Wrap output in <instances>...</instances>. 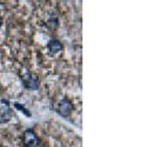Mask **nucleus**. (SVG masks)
<instances>
[{
	"instance_id": "obj_7",
	"label": "nucleus",
	"mask_w": 141,
	"mask_h": 147,
	"mask_svg": "<svg viewBox=\"0 0 141 147\" xmlns=\"http://www.w3.org/2000/svg\"><path fill=\"white\" fill-rule=\"evenodd\" d=\"M14 106H15V107L19 109V111H21V112H23V113H25L27 117H31V113H30V112L27 111V109L25 108V106H22V105L18 104V102H15V104H14Z\"/></svg>"
},
{
	"instance_id": "obj_4",
	"label": "nucleus",
	"mask_w": 141,
	"mask_h": 147,
	"mask_svg": "<svg viewBox=\"0 0 141 147\" xmlns=\"http://www.w3.org/2000/svg\"><path fill=\"white\" fill-rule=\"evenodd\" d=\"M12 118V111L8 107L0 108V124H5Z\"/></svg>"
},
{
	"instance_id": "obj_8",
	"label": "nucleus",
	"mask_w": 141,
	"mask_h": 147,
	"mask_svg": "<svg viewBox=\"0 0 141 147\" xmlns=\"http://www.w3.org/2000/svg\"><path fill=\"white\" fill-rule=\"evenodd\" d=\"M1 25H3V19L0 18V27H1Z\"/></svg>"
},
{
	"instance_id": "obj_9",
	"label": "nucleus",
	"mask_w": 141,
	"mask_h": 147,
	"mask_svg": "<svg viewBox=\"0 0 141 147\" xmlns=\"http://www.w3.org/2000/svg\"><path fill=\"white\" fill-rule=\"evenodd\" d=\"M37 147H42V146H41V144H39V145H38Z\"/></svg>"
},
{
	"instance_id": "obj_1",
	"label": "nucleus",
	"mask_w": 141,
	"mask_h": 147,
	"mask_svg": "<svg viewBox=\"0 0 141 147\" xmlns=\"http://www.w3.org/2000/svg\"><path fill=\"white\" fill-rule=\"evenodd\" d=\"M22 79V84L23 86L28 90H38L39 87V80L37 78L35 74H32V73H26V74H23L21 77Z\"/></svg>"
},
{
	"instance_id": "obj_2",
	"label": "nucleus",
	"mask_w": 141,
	"mask_h": 147,
	"mask_svg": "<svg viewBox=\"0 0 141 147\" xmlns=\"http://www.w3.org/2000/svg\"><path fill=\"white\" fill-rule=\"evenodd\" d=\"M23 142L27 147H37L40 144L38 137L32 129H26L23 132Z\"/></svg>"
},
{
	"instance_id": "obj_3",
	"label": "nucleus",
	"mask_w": 141,
	"mask_h": 147,
	"mask_svg": "<svg viewBox=\"0 0 141 147\" xmlns=\"http://www.w3.org/2000/svg\"><path fill=\"white\" fill-rule=\"evenodd\" d=\"M73 106L70 104V101L68 99H64L59 104V113H60L62 117H68L70 113H72Z\"/></svg>"
},
{
	"instance_id": "obj_6",
	"label": "nucleus",
	"mask_w": 141,
	"mask_h": 147,
	"mask_svg": "<svg viewBox=\"0 0 141 147\" xmlns=\"http://www.w3.org/2000/svg\"><path fill=\"white\" fill-rule=\"evenodd\" d=\"M59 26V21L56 18H52V19H48L47 21V27H48L51 31H55Z\"/></svg>"
},
{
	"instance_id": "obj_5",
	"label": "nucleus",
	"mask_w": 141,
	"mask_h": 147,
	"mask_svg": "<svg viewBox=\"0 0 141 147\" xmlns=\"http://www.w3.org/2000/svg\"><path fill=\"white\" fill-rule=\"evenodd\" d=\"M47 47H48V50L52 52V53H59L61 50H62V45L61 42H59L58 40H50L48 41V45H47Z\"/></svg>"
}]
</instances>
